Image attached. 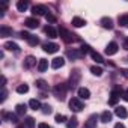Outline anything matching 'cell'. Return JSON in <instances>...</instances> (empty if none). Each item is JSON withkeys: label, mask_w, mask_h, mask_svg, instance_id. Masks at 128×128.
<instances>
[{"label": "cell", "mask_w": 128, "mask_h": 128, "mask_svg": "<svg viewBox=\"0 0 128 128\" xmlns=\"http://www.w3.org/2000/svg\"><path fill=\"white\" fill-rule=\"evenodd\" d=\"M66 90H68V86H66V84H63V83H59V84H56V86L53 88V94H54V96H56L57 100H60V101L65 100Z\"/></svg>", "instance_id": "cell-1"}, {"label": "cell", "mask_w": 128, "mask_h": 128, "mask_svg": "<svg viewBox=\"0 0 128 128\" xmlns=\"http://www.w3.org/2000/svg\"><path fill=\"white\" fill-rule=\"evenodd\" d=\"M59 35H60V38L65 41L66 44H70V42H74L77 38H76V35H72L71 32H68L66 29H63V27H60L59 29Z\"/></svg>", "instance_id": "cell-2"}, {"label": "cell", "mask_w": 128, "mask_h": 128, "mask_svg": "<svg viewBox=\"0 0 128 128\" xmlns=\"http://www.w3.org/2000/svg\"><path fill=\"white\" fill-rule=\"evenodd\" d=\"M70 108H71L72 112H82V110L84 108V104L82 102L80 98H71V100H70Z\"/></svg>", "instance_id": "cell-3"}, {"label": "cell", "mask_w": 128, "mask_h": 128, "mask_svg": "<svg viewBox=\"0 0 128 128\" xmlns=\"http://www.w3.org/2000/svg\"><path fill=\"white\" fill-rule=\"evenodd\" d=\"M80 77H82V74H80V71L78 70H74L72 71V74H71V77H70V89H74L77 84H78V82H80Z\"/></svg>", "instance_id": "cell-4"}, {"label": "cell", "mask_w": 128, "mask_h": 128, "mask_svg": "<svg viewBox=\"0 0 128 128\" xmlns=\"http://www.w3.org/2000/svg\"><path fill=\"white\" fill-rule=\"evenodd\" d=\"M122 90H119V89H113L112 90V94H110V100H108V104L110 106H116V102H118V100L122 96Z\"/></svg>", "instance_id": "cell-5"}, {"label": "cell", "mask_w": 128, "mask_h": 128, "mask_svg": "<svg viewBox=\"0 0 128 128\" xmlns=\"http://www.w3.org/2000/svg\"><path fill=\"white\" fill-rule=\"evenodd\" d=\"M42 48H44V51L48 53V54H54V53L59 51V45L54 44V42H47V44L42 45Z\"/></svg>", "instance_id": "cell-6"}, {"label": "cell", "mask_w": 128, "mask_h": 128, "mask_svg": "<svg viewBox=\"0 0 128 128\" xmlns=\"http://www.w3.org/2000/svg\"><path fill=\"white\" fill-rule=\"evenodd\" d=\"M66 56H68L71 60H77V59H82V57H84V54H83L80 50H76V48H72V50H68V51H66Z\"/></svg>", "instance_id": "cell-7"}, {"label": "cell", "mask_w": 128, "mask_h": 128, "mask_svg": "<svg viewBox=\"0 0 128 128\" xmlns=\"http://www.w3.org/2000/svg\"><path fill=\"white\" fill-rule=\"evenodd\" d=\"M32 14L33 15H47L48 14V11H47V8L45 6H42V5H35L33 8H32Z\"/></svg>", "instance_id": "cell-8"}, {"label": "cell", "mask_w": 128, "mask_h": 128, "mask_svg": "<svg viewBox=\"0 0 128 128\" xmlns=\"http://www.w3.org/2000/svg\"><path fill=\"white\" fill-rule=\"evenodd\" d=\"M63 65H65V59H63V57H54V59L51 60V68H53V70H59V68H62Z\"/></svg>", "instance_id": "cell-9"}, {"label": "cell", "mask_w": 128, "mask_h": 128, "mask_svg": "<svg viewBox=\"0 0 128 128\" xmlns=\"http://www.w3.org/2000/svg\"><path fill=\"white\" fill-rule=\"evenodd\" d=\"M118 48H119V45H118L116 42H110V44L106 47V54H107V56H113V54L118 53Z\"/></svg>", "instance_id": "cell-10"}, {"label": "cell", "mask_w": 128, "mask_h": 128, "mask_svg": "<svg viewBox=\"0 0 128 128\" xmlns=\"http://www.w3.org/2000/svg\"><path fill=\"white\" fill-rule=\"evenodd\" d=\"M96 120H98V116L96 114H90L84 124V128H96Z\"/></svg>", "instance_id": "cell-11"}, {"label": "cell", "mask_w": 128, "mask_h": 128, "mask_svg": "<svg viewBox=\"0 0 128 128\" xmlns=\"http://www.w3.org/2000/svg\"><path fill=\"white\" fill-rule=\"evenodd\" d=\"M24 24L29 27V29H36L38 26H39V21L35 18V17H29V18H26V21H24Z\"/></svg>", "instance_id": "cell-12"}, {"label": "cell", "mask_w": 128, "mask_h": 128, "mask_svg": "<svg viewBox=\"0 0 128 128\" xmlns=\"http://www.w3.org/2000/svg\"><path fill=\"white\" fill-rule=\"evenodd\" d=\"M101 26H102L104 29L112 30V29H113V20H112L110 17H102V18H101Z\"/></svg>", "instance_id": "cell-13"}, {"label": "cell", "mask_w": 128, "mask_h": 128, "mask_svg": "<svg viewBox=\"0 0 128 128\" xmlns=\"http://www.w3.org/2000/svg\"><path fill=\"white\" fill-rule=\"evenodd\" d=\"M114 114L118 116V118H126L128 116V112H126V108L125 107H122V106H118L116 108H114Z\"/></svg>", "instance_id": "cell-14"}, {"label": "cell", "mask_w": 128, "mask_h": 128, "mask_svg": "<svg viewBox=\"0 0 128 128\" xmlns=\"http://www.w3.org/2000/svg\"><path fill=\"white\" fill-rule=\"evenodd\" d=\"M6 50H9V51H15V53H18L20 51V47L15 44V42H12V41H8V42H5V45H3Z\"/></svg>", "instance_id": "cell-15"}, {"label": "cell", "mask_w": 128, "mask_h": 128, "mask_svg": "<svg viewBox=\"0 0 128 128\" xmlns=\"http://www.w3.org/2000/svg\"><path fill=\"white\" fill-rule=\"evenodd\" d=\"M47 68H48V60L47 59H39V62H38V71L44 72V71H47Z\"/></svg>", "instance_id": "cell-16"}, {"label": "cell", "mask_w": 128, "mask_h": 128, "mask_svg": "<svg viewBox=\"0 0 128 128\" xmlns=\"http://www.w3.org/2000/svg\"><path fill=\"white\" fill-rule=\"evenodd\" d=\"M71 24H72L74 27H83V26H86V20H83V18H80V17H74L72 21H71Z\"/></svg>", "instance_id": "cell-17"}, {"label": "cell", "mask_w": 128, "mask_h": 128, "mask_svg": "<svg viewBox=\"0 0 128 128\" xmlns=\"http://www.w3.org/2000/svg\"><path fill=\"white\" fill-rule=\"evenodd\" d=\"M35 65H36V59H35L33 56H27L26 60H24V66H26V68H32V66H35Z\"/></svg>", "instance_id": "cell-18"}, {"label": "cell", "mask_w": 128, "mask_h": 128, "mask_svg": "<svg viewBox=\"0 0 128 128\" xmlns=\"http://www.w3.org/2000/svg\"><path fill=\"white\" fill-rule=\"evenodd\" d=\"M0 36H12V29L8 27V26H2L0 27Z\"/></svg>", "instance_id": "cell-19"}, {"label": "cell", "mask_w": 128, "mask_h": 128, "mask_svg": "<svg viewBox=\"0 0 128 128\" xmlns=\"http://www.w3.org/2000/svg\"><path fill=\"white\" fill-rule=\"evenodd\" d=\"M44 32L48 35V38H57V32H56V29H54L53 26H47V27L44 29Z\"/></svg>", "instance_id": "cell-20"}, {"label": "cell", "mask_w": 128, "mask_h": 128, "mask_svg": "<svg viewBox=\"0 0 128 128\" xmlns=\"http://www.w3.org/2000/svg\"><path fill=\"white\" fill-rule=\"evenodd\" d=\"M78 96L83 98V100H88V98H90V90L86 89V88H80L78 89Z\"/></svg>", "instance_id": "cell-21"}, {"label": "cell", "mask_w": 128, "mask_h": 128, "mask_svg": "<svg viewBox=\"0 0 128 128\" xmlns=\"http://www.w3.org/2000/svg\"><path fill=\"white\" fill-rule=\"evenodd\" d=\"M100 119H101V122H104V124H108V122L112 120V113H110L108 110H106V112H102V113H101Z\"/></svg>", "instance_id": "cell-22"}, {"label": "cell", "mask_w": 128, "mask_h": 128, "mask_svg": "<svg viewBox=\"0 0 128 128\" xmlns=\"http://www.w3.org/2000/svg\"><path fill=\"white\" fill-rule=\"evenodd\" d=\"M27 8H29V2H26V0H18L17 2V9L20 12H24Z\"/></svg>", "instance_id": "cell-23"}, {"label": "cell", "mask_w": 128, "mask_h": 128, "mask_svg": "<svg viewBox=\"0 0 128 128\" xmlns=\"http://www.w3.org/2000/svg\"><path fill=\"white\" fill-rule=\"evenodd\" d=\"M15 112H17V114L24 116V114H26V112H27V106H26V104H17Z\"/></svg>", "instance_id": "cell-24"}, {"label": "cell", "mask_w": 128, "mask_h": 128, "mask_svg": "<svg viewBox=\"0 0 128 128\" xmlns=\"http://www.w3.org/2000/svg\"><path fill=\"white\" fill-rule=\"evenodd\" d=\"M36 88L38 89H41V90H48V84H47V82L45 80H42V78H39V80H36Z\"/></svg>", "instance_id": "cell-25"}, {"label": "cell", "mask_w": 128, "mask_h": 128, "mask_svg": "<svg viewBox=\"0 0 128 128\" xmlns=\"http://www.w3.org/2000/svg\"><path fill=\"white\" fill-rule=\"evenodd\" d=\"M29 107H30L32 110H35V112H36V110H39L42 106H41V102H39L38 100H35V98H33V100H30V101H29Z\"/></svg>", "instance_id": "cell-26"}, {"label": "cell", "mask_w": 128, "mask_h": 128, "mask_svg": "<svg viewBox=\"0 0 128 128\" xmlns=\"http://www.w3.org/2000/svg\"><path fill=\"white\" fill-rule=\"evenodd\" d=\"M90 56H92V59H94V60H95L96 63H102V62H104L102 56H101L100 53H96L95 50H92V51H90Z\"/></svg>", "instance_id": "cell-27"}, {"label": "cell", "mask_w": 128, "mask_h": 128, "mask_svg": "<svg viewBox=\"0 0 128 128\" xmlns=\"http://www.w3.org/2000/svg\"><path fill=\"white\" fill-rule=\"evenodd\" d=\"M77 126H78V120H77L76 116H72L71 119H68V122H66V128H77Z\"/></svg>", "instance_id": "cell-28"}, {"label": "cell", "mask_w": 128, "mask_h": 128, "mask_svg": "<svg viewBox=\"0 0 128 128\" xmlns=\"http://www.w3.org/2000/svg\"><path fill=\"white\" fill-rule=\"evenodd\" d=\"M90 72H92L94 76L100 77V76H102V68H101V66H96V65H94V66L90 68Z\"/></svg>", "instance_id": "cell-29"}, {"label": "cell", "mask_w": 128, "mask_h": 128, "mask_svg": "<svg viewBox=\"0 0 128 128\" xmlns=\"http://www.w3.org/2000/svg\"><path fill=\"white\" fill-rule=\"evenodd\" d=\"M3 118H5V119H8V120H11V122H14V124H17V122H18L17 114H12V113H3Z\"/></svg>", "instance_id": "cell-30"}, {"label": "cell", "mask_w": 128, "mask_h": 128, "mask_svg": "<svg viewBox=\"0 0 128 128\" xmlns=\"http://www.w3.org/2000/svg\"><path fill=\"white\" fill-rule=\"evenodd\" d=\"M24 124H26V126H27V128H35V119H33V118H30V116H27V118H26Z\"/></svg>", "instance_id": "cell-31"}, {"label": "cell", "mask_w": 128, "mask_h": 128, "mask_svg": "<svg viewBox=\"0 0 128 128\" xmlns=\"http://www.w3.org/2000/svg\"><path fill=\"white\" fill-rule=\"evenodd\" d=\"M17 92H18V94H27V92H29V86H27V84H20V86L17 88Z\"/></svg>", "instance_id": "cell-32"}, {"label": "cell", "mask_w": 128, "mask_h": 128, "mask_svg": "<svg viewBox=\"0 0 128 128\" xmlns=\"http://www.w3.org/2000/svg\"><path fill=\"white\" fill-rule=\"evenodd\" d=\"M27 42H29V45H32V47H36V45L39 44V39H38L36 36H33V35H32V36H30V39H29Z\"/></svg>", "instance_id": "cell-33"}, {"label": "cell", "mask_w": 128, "mask_h": 128, "mask_svg": "<svg viewBox=\"0 0 128 128\" xmlns=\"http://www.w3.org/2000/svg\"><path fill=\"white\" fill-rule=\"evenodd\" d=\"M41 112H42L44 114H50V113L53 112V108H51V107H50L48 104H44V106L41 107Z\"/></svg>", "instance_id": "cell-34"}, {"label": "cell", "mask_w": 128, "mask_h": 128, "mask_svg": "<svg viewBox=\"0 0 128 128\" xmlns=\"http://www.w3.org/2000/svg\"><path fill=\"white\" fill-rule=\"evenodd\" d=\"M80 51H82L83 54H86V53H90V51H92V48H90L88 44H83V45L80 47Z\"/></svg>", "instance_id": "cell-35"}, {"label": "cell", "mask_w": 128, "mask_h": 128, "mask_svg": "<svg viewBox=\"0 0 128 128\" xmlns=\"http://www.w3.org/2000/svg\"><path fill=\"white\" fill-rule=\"evenodd\" d=\"M119 24H120V26H128V15L119 17Z\"/></svg>", "instance_id": "cell-36"}, {"label": "cell", "mask_w": 128, "mask_h": 128, "mask_svg": "<svg viewBox=\"0 0 128 128\" xmlns=\"http://www.w3.org/2000/svg\"><path fill=\"white\" fill-rule=\"evenodd\" d=\"M54 120L57 122V124H63V122H66V118L63 116V114H56V118H54Z\"/></svg>", "instance_id": "cell-37"}, {"label": "cell", "mask_w": 128, "mask_h": 128, "mask_svg": "<svg viewBox=\"0 0 128 128\" xmlns=\"http://www.w3.org/2000/svg\"><path fill=\"white\" fill-rule=\"evenodd\" d=\"M30 36H32V35H30L29 32H24V30H23V32H20V38H21V39H27V41H29V39H30Z\"/></svg>", "instance_id": "cell-38"}, {"label": "cell", "mask_w": 128, "mask_h": 128, "mask_svg": "<svg viewBox=\"0 0 128 128\" xmlns=\"http://www.w3.org/2000/svg\"><path fill=\"white\" fill-rule=\"evenodd\" d=\"M45 18H47V21H50V23H56V21H57V20H56V17H54V15H51L50 12L45 15Z\"/></svg>", "instance_id": "cell-39"}, {"label": "cell", "mask_w": 128, "mask_h": 128, "mask_svg": "<svg viewBox=\"0 0 128 128\" xmlns=\"http://www.w3.org/2000/svg\"><path fill=\"white\" fill-rule=\"evenodd\" d=\"M6 96H8V90H6V89L3 88V90H2V96H0V101H2V102H5Z\"/></svg>", "instance_id": "cell-40"}, {"label": "cell", "mask_w": 128, "mask_h": 128, "mask_svg": "<svg viewBox=\"0 0 128 128\" xmlns=\"http://www.w3.org/2000/svg\"><path fill=\"white\" fill-rule=\"evenodd\" d=\"M38 128H51L48 124H45V122H41L39 125H38Z\"/></svg>", "instance_id": "cell-41"}, {"label": "cell", "mask_w": 128, "mask_h": 128, "mask_svg": "<svg viewBox=\"0 0 128 128\" xmlns=\"http://www.w3.org/2000/svg\"><path fill=\"white\" fill-rule=\"evenodd\" d=\"M120 74H122L125 78H128V70H122V71H120Z\"/></svg>", "instance_id": "cell-42"}, {"label": "cell", "mask_w": 128, "mask_h": 128, "mask_svg": "<svg viewBox=\"0 0 128 128\" xmlns=\"http://www.w3.org/2000/svg\"><path fill=\"white\" fill-rule=\"evenodd\" d=\"M122 98H124L125 101H128V90H125V92L122 94Z\"/></svg>", "instance_id": "cell-43"}, {"label": "cell", "mask_w": 128, "mask_h": 128, "mask_svg": "<svg viewBox=\"0 0 128 128\" xmlns=\"http://www.w3.org/2000/svg\"><path fill=\"white\" fill-rule=\"evenodd\" d=\"M124 48L128 50V38H125V41H124Z\"/></svg>", "instance_id": "cell-44"}, {"label": "cell", "mask_w": 128, "mask_h": 128, "mask_svg": "<svg viewBox=\"0 0 128 128\" xmlns=\"http://www.w3.org/2000/svg\"><path fill=\"white\" fill-rule=\"evenodd\" d=\"M114 128H125V125L119 122V124H116V125H114Z\"/></svg>", "instance_id": "cell-45"}, {"label": "cell", "mask_w": 128, "mask_h": 128, "mask_svg": "<svg viewBox=\"0 0 128 128\" xmlns=\"http://www.w3.org/2000/svg\"><path fill=\"white\" fill-rule=\"evenodd\" d=\"M5 84H6V78H5V77H2V86L5 88Z\"/></svg>", "instance_id": "cell-46"}, {"label": "cell", "mask_w": 128, "mask_h": 128, "mask_svg": "<svg viewBox=\"0 0 128 128\" xmlns=\"http://www.w3.org/2000/svg\"><path fill=\"white\" fill-rule=\"evenodd\" d=\"M17 128H24V125H20V126H17Z\"/></svg>", "instance_id": "cell-47"}]
</instances>
